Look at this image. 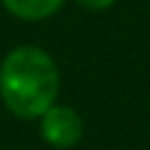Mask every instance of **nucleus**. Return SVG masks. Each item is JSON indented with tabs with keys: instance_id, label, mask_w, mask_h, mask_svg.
Instances as JSON below:
<instances>
[{
	"instance_id": "obj_1",
	"label": "nucleus",
	"mask_w": 150,
	"mask_h": 150,
	"mask_svg": "<svg viewBox=\"0 0 150 150\" xmlns=\"http://www.w3.org/2000/svg\"><path fill=\"white\" fill-rule=\"evenodd\" d=\"M60 93V73L55 60L35 45L10 50L0 65V98L5 108L25 120L40 118L55 105Z\"/></svg>"
},
{
	"instance_id": "obj_2",
	"label": "nucleus",
	"mask_w": 150,
	"mask_h": 150,
	"mask_svg": "<svg viewBox=\"0 0 150 150\" xmlns=\"http://www.w3.org/2000/svg\"><path fill=\"white\" fill-rule=\"evenodd\" d=\"M40 138L48 145L58 150L73 148V145L80 143L83 133H85V125H83V118L73 108L68 105H50L48 110L40 115Z\"/></svg>"
},
{
	"instance_id": "obj_3",
	"label": "nucleus",
	"mask_w": 150,
	"mask_h": 150,
	"mask_svg": "<svg viewBox=\"0 0 150 150\" xmlns=\"http://www.w3.org/2000/svg\"><path fill=\"white\" fill-rule=\"evenodd\" d=\"M65 0H3L8 13L23 20H43L60 10Z\"/></svg>"
},
{
	"instance_id": "obj_4",
	"label": "nucleus",
	"mask_w": 150,
	"mask_h": 150,
	"mask_svg": "<svg viewBox=\"0 0 150 150\" xmlns=\"http://www.w3.org/2000/svg\"><path fill=\"white\" fill-rule=\"evenodd\" d=\"M78 5H83L85 10H108L115 0H75Z\"/></svg>"
}]
</instances>
